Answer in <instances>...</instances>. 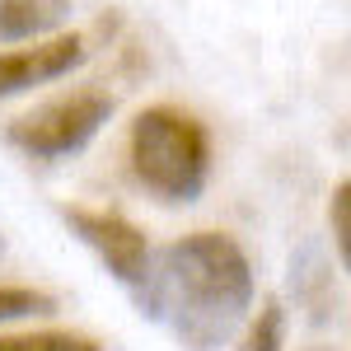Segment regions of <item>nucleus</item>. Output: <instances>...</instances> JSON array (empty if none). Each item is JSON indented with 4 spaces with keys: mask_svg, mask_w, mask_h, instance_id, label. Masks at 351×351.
<instances>
[{
    "mask_svg": "<svg viewBox=\"0 0 351 351\" xmlns=\"http://www.w3.org/2000/svg\"><path fill=\"white\" fill-rule=\"evenodd\" d=\"M141 309L160 319L188 351H220L253 309V263L225 230H192L150 253L136 281Z\"/></svg>",
    "mask_w": 351,
    "mask_h": 351,
    "instance_id": "1",
    "label": "nucleus"
},
{
    "mask_svg": "<svg viewBox=\"0 0 351 351\" xmlns=\"http://www.w3.org/2000/svg\"><path fill=\"white\" fill-rule=\"evenodd\" d=\"M127 160L136 183L160 202H197L211 178V136L206 127L183 108H155L136 112L127 132Z\"/></svg>",
    "mask_w": 351,
    "mask_h": 351,
    "instance_id": "2",
    "label": "nucleus"
},
{
    "mask_svg": "<svg viewBox=\"0 0 351 351\" xmlns=\"http://www.w3.org/2000/svg\"><path fill=\"white\" fill-rule=\"evenodd\" d=\"M108 117H112V94L71 89V94H56L47 104H38L33 112L14 117L10 122V145H19L33 160H61V155L84 150L104 132Z\"/></svg>",
    "mask_w": 351,
    "mask_h": 351,
    "instance_id": "3",
    "label": "nucleus"
},
{
    "mask_svg": "<svg viewBox=\"0 0 351 351\" xmlns=\"http://www.w3.org/2000/svg\"><path fill=\"white\" fill-rule=\"evenodd\" d=\"M61 220L108 263V271L122 286H136L145 276L150 239H145V230L136 220H127L122 211H99V206H61Z\"/></svg>",
    "mask_w": 351,
    "mask_h": 351,
    "instance_id": "4",
    "label": "nucleus"
},
{
    "mask_svg": "<svg viewBox=\"0 0 351 351\" xmlns=\"http://www.w3.org/2000/svg\"><path fill=\"white\" fill-rule=\"evenodd\" d=\"M84 56H89L84 33H47V38H33V47L0 52V99L71 75Z\"/></svg>",
    "mask_w": 351,
    "mask_h": 351,
    "instance_id": "5",
    "label": "nucleus"
},
{
    "mask_svg": "<svg viewBox=\"0 0 351 351\" xmlns=\"http://www.w3.org/2000/svg\"><path fill=\"white\" fill-rule=\"evenodd\" d=\"M71 19V0H0V47L47 38Z\"/></svg>",
    "mask_w": 351,
    "mask_h": 351,
    "instance_id": "6",
    "label": "nucleus"
},
{
    "mask_svg": "<svg viewBox=\"0 0 351 351\" xmlns=\"http://www.w3.org/2000/svg\"><path fill=\"white\" fill-rule=\"evenodd\" d=\"M0 351H104V347L94 337H80V332L43 328V332H0Z\"/></svg>",
    "mask_w": 351,
    "mask_h": 351,
    "instance_id": "7",
    "label": "nucleus"
},
{
    "mask_svg": "<svg viewBox=\"0 0 351 351\" xmlns=\"http://www.w3.org/2000/svg\"><path fill=\"white\" fill-rule=\"evenodd\" d=\"M243 351H286V309H281V300H267L253 314V324L243 332Z\"/></svg>",
    "mask_w": 351,
    "mask_h": 351,
    "instance_id": "8",
    "label": "nucleus"
},
{
    "mask_svg": "<svg viewBox=\"0 0 351 351\" xmlns=\"http://www.w3.org/2000/svg\"><path fill=\"white\" fill-rule=\"evenodd\" d=\"M56 300L47 291H33V286H0V324H14V319H33V314H52Z\"/></svg>",
    "mask_w": 351,
    "mask_h": 351,
    "instance_id": "9",
    "label": "nucleus"
},
{
    "mask_svg": "<svg viewBox=\"0 0 351 351\" xmlns=\"http://www.w3.org/2000/svg\"><path fill=\"white\" fill-rule=\"evenodd\" d=\"M328 230H332V243H337V263L351 267V183L347 178L332 188V202H328Z\"/></svg>",
    "mask_w": 351,
    "mask_h": 351,
    "instance_id": "10",
    "label": "nucleus"
},
{
    "mask_svg": "<svg viewBox=\"0 0 351 351\" xmlns=\"http://www.w3.org/2000/svg\"><path fill=\"white\" fill-rule=\"evenodd\" d=\"M304 351H342V347H328V342H314V347H304Z\"/></svg>",
    "mask_w": 351,
    "mask_h": 351,
    "instance_id": "11",
    "label": "nucleus"
},
{
    "mask_svg": "<svg viewBox=\"0 0 351 351\" xmlns=\"http://www.w3.org/2000/svg\"><path fill=\"white\" fill-rule=\"evenodd\" d=\"M0 248H5V243H0Z\"/></svg>",
    "mask_w": 351,
    "mask_h": 351,
    "instance_id": "12",
    "label": "nucleus"
}]
</instances>
